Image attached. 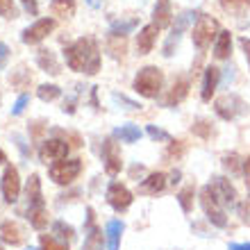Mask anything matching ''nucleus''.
Segmentation results:
<instances>
[{
    "label": "nucleus",
    "mask_w": 250,
    "mask_h": 250,
    "mask_svg": "<svg viewBox=\"0 0 250 250\" xmlns=\"http://www.w3.org/2000/svg\"><path fill=\"white\" fill-rule=\"evenodd\" d=\"M239 43H241V48H244L246 62H248V68H250V39H248V37H241V39H239Z\"/></svg>",
    "instance_id": "nucleus-37"
},
{
    "label": "nucleus",
    "mask_w": 250,
    "mask_h": 250,
    "mask_svg": "<svg viewBox=\"0 0 250 250\" xmlns=\"http://www.w3.org/2000/svg\"><path fill=\"white\" fill-rule=\"evenodd\" d=\"M0 239H2V244H9V246H21L23 244V228L19 223H14V221H5V223L0 225Z\"/></svg>",
    "instance_id": "nucleus-12"
},
{
    "label": "nucleus",
    "mask_w": 250,
    "mask_h": 250,
    "mask_svg": "<svg viewBox=\"0 0 250 250\" xmlns=\"http://www.w3.org/2000/svg\"><path fill=\"white\" fill-rule=\"evenodd\" d=\"M60 86H55V84H41L39 86V98L41 100H46V103H50V100H57L60 98Z\"/></svg>",
    "instance_id": "nucleus-30"
},
{
    "label": "nucleus",
    "mask_w": 250,
    "mask_h": 250,
    "mask_svg": "<svg viewBox=\"0 0 250 250\" xmlns=\"http://www.w3.org/2000/svg\"><path fill=\"white\" fill-rule=\"evenodd\" d=\"M162 84H164V73L157 66H146L134 78V91L144 98H157L162 91Z\"/></svg>",
    "instance_id": "nucleus-2"
},
{
    "label": "nucleus",
    "mask_w": 250,
    "mask_h": 250,
    "mask_svg": "<svg viewBox=\"0 0 250 250\" xmlns=\"http://www.w3.org/2000/svg\"><path fill=\"white\" fill-rule=\"evenodd\" d=\"M23 5H25V9L30 14H37V0H21Z\"/></svg>",
    "instance_id": "nucleus-41"
},
{
    "label": "nucleus",
    "mask_w": 250,
    "mask_h": 250,
    "mask_svg": "<svg viewBox=\"0 0 250 250\" xmlns=\"http://www.w3.org/2000/svg\"><path fill=\"white\" fill-rule=\"evenodd\" d=\"M27 205H37V203H43V198H41V180L39 175L34 173V175H30V180H27Z\"/></svg>",
    "instance_id": "nucleus-22"
},
{
    "label": "nucleus",
    "mask_w": 250,
    "mask_h": 250,
    "mask_svg": "<svg viewBox=\"0 0 250 250\" xmlns=\"http://www.w3.org/2000/svg\"><path fill=\"white\" fill-rule=\"evenodd\" d=\"M103 162H105V171L109 175H119L121 173V152H119V146L114 144V141H105L103 146Z\"/></svg>",
    "instance_id": "nucleus-10"
},
{
    "label": "nucleus",
    "mask_w": 250,
    "mask_h": 250,
    "mask_svg": "<svg viewBox=\"0 0 250 250\" xmlns=\"http://www.w3.org/2000/svg\"><path fill=\"white\" fill-rule=\"evenodd\" d=\"M2 196H5L7 203H16L19 200V193H21V178H19V171L14 166H7L5 173H2Z\"/></svg>",
    "instance_id": "nucleus-7"
},
{
    "label": "nucleus",
    "mask_w": 250,
    "mask_h": 250,
    "mask_svg": "<svg viewBox=\"0 0 250 250\" xmlns=\"http://www.w3.org/2000/svg\"><path fill=\"white\" fill-rule=\"evenodd\" d=\"M7 60H9V48L5 43H0V68L7 64Z\"/></svg>",
    "instance_id": "nucleus-39"
},
{
    "label": "nucleus",
    "mask_w": 250,
    "mask_h": 250,
    "mask_svg": "<svg viewBox=\"0 0 250 250\" xmlns=\"http://www.w3.org/2000/svg\"><path fill=\"white\" fill-rule=\"evenodd\" d=\"M148 134H150L152 139H155V141H168V134H166L164 130H157V127H155V125H148Z\"/></svg>",
    "instance_id": "nucleus-35"
},
{
    "label": "nucleus",
    "mask_w": 250,
    "mask_h": 250,
    "mask_svg": "<svg viewBox=\"0 0 250 250\" xmlns=\"http://www.w3.org/2000/svg\"><path fill=\"white\" fill-rule=\"evenodd\" d=\"M55 234H57V237H62V239H73V228L71 225H64L60 221V223H55Z\"/></svg>",
    "instance_id": "nucleus-33"
},
{
    "label": "nucleus",
    "mask_w": 250,
    "mask_h": 250,
    "mask_svg": "<svg viewBox=\"0 0 250 250\" xmlns=\"http://www.w3.org/2000/svg\"><path fill=\"white\" fill-rule=\"evenodd\" d=\"M5 159H7V157H5V152L0 150V164H2V162H5Z\"/></svg>",
    "instance_id": "nucleus-43"
},
{
    "label": "nucleus",
    "mask_w": 250,
    "mask_h": 250,
    "mask_svg": "<svg viewBox=\"0 0 250 250\" xmlns=\"http://www.w3.org/2000/svg\"><path fill=\"white\" fill-rule=\"evenodd\" d=\"M221 5L230 14H244L250 7V0H221Z\"/></svg>",
    "instance_id": "nucleus-28"
},
{
    "label": "nucleus",
    "mask_w": 250,
    "mask_h": 250,
    "mask_svg": "<svg viewBox=\"0 0 250 250\" xmlns=\"http://www.w3.org/2000/svg\"><path fill=\"white\" fill-rule=\"evenodd\" d=\"M193 132H196V134H200V137H209V127H207V123H205V121H200V123H196V127H193Z\"/></svg>",
    "instance_id": "nucleus-38"
},
{
    "label": "nucleus",
    "mask_w": 250,
    "mask_h": 250,
    "mask_svg": "<svg viewBox=\"0 0 250 250\" xmlns=\"http://www.w3.org/2000/svg\"><path fill=\"white\" fill-rule=\"evenodd\" d=\"M27 250H34V248H27Z\"/></svg>",
    "instance_id": "nucleus-44"
},
{
    "label": "nucleus",
    "mask_w": 250,
    "mask_h": 250,
    "mask_svg": "<svg viewBox=\"0 0 250 250\" xmlns=\"http://www.w3.org/2000/svg\"><path fill=\"white\" fill-rule=\"evenodd\" d=\"M223 164H225V168L228 171H232V173H237V155H225L223 157Z\"/></svg>",
    "instance_id": "nucleus-36"
},
{
    "label": "nucleus",
    "mask_w": 250,
    "mask_h": 250,
    "mask_svg": "<svg viewBox=\"0 0 250 250\" xmlns=\"http://www.w3.org/2000/svg\"><path fill=\"white\" fill-rule=\"evenodd\" d=\"M230 53H232V34L228 30H221L216 37V43H214V55L218 60H225Z\"/></svg>",
    "instance_id": "nucleus-20"
},
{
    "label": "nucleus",
    "mask_w": 250,
    "mask_h": 250,
    "mask_svg": "<svg viewBox=\"0 0 250 250\" xmlns=\"http://www.w3.org/2000/svg\"><path fill=\"white\" fill-rule=\"evenodd\" d=\"M41 250H68V246L57 241V239L50 237V234H43V237H41Z\"/></svg>",
    "instance_id": "nucleus-31"
},
{
    "label": "nucleus",
    "mask_w": 250,
    "mask_h": 250,
    "mask_svg": "<svg viewBox=\"0 0 250 250\" xmlns=\"http://www.w3.org/2000/svg\"><path fill=\"white\" fill-rule=\"evenodd\" d=\"M218 23L216 19H211V16H198L196 25H193V30H191V39H193V43H196V48L200 50V53H205L207 48L211 46V41L218 37Z\"/></svg>",
    "instance_id": "nucleus-3"
},
{
    "label": "nucleus",
    "mask_w": 250,
    "mask_h": 250,
    "mask_svg": "<svg viewBox=\"0 0 250 250\" xmlns=\"http://www.w3.org/2000/svg\"><path fill=\"white\" fill-rule=\"evenodd\" d=\"M164 187H166V175L164 173H150V175L141 182L139 191L146 193V196H157L159 191H164Z\"/></svg>",
    "instance_id": "nucleus-16"
},
{
    "label": "nucleus",
    "mask_w": 250,
    "mask_h": 250,
    "mask_svg": "<svg viewBox=\"0 0 250 250\" xmlns=\"http://www.w3.org/2000/svg\"><path fill=\"white\" fill-rule=\"evenodd\" d=\"M107 203L112 205L116 211H123L132 205V193L121 182H112L109 189H107Z\"/></svg>",
    "instance_id": "nucleus-9"
},
{
    "label": "nucleus",
    "mask_w": 250,
    "mask_h": 250,
    "mask_svg": "<svg viewBox=\"0 0 250 250\" xmlns=\"http://www.w3.org/2000/svg\"><path fill=\"white\" fill-rule=\"evenodd\" d=\"M0 16L2 19H16L19 12L14 7V0H0Z\"/></svg>",
    "instance_id": "nucleus-32"
},
{
    "label": "nucleus",
    "mask_w": 250,
    "mask_h": 250,
    "mask_svg": "<svg viewBox=\"0 0 250 250\" xmlns=\"http://www.w3.org/2000/svg\"><path fill=\"white\" fill-rule=\"evenodd\" d=\"M39 66L43 68V71H48L50 75H57L60 73V64L55 62V55L50 53V50H39Z\"/></svg>",
    "instance_id": "nucleus-24"
},
{
    "label": "nucleus",
    "mask_w": 250,
    "mask_h": 250,
    "mask_svg": "<svg viewBox=\"0 0 250 250\" xmlns=\"http://www.w3.org/2000/svg\"><path fill=\"white\" fill-rule=\"evenodd\" d=\"M82 250H103V232H100L98 228H91V230H89Z\"/></svg>",
    "instance_id": "nucleus-27"
},
{
    "label": "nucleus",
    "mask_w": 250,
    "mask_h": 250,
    "mask_svg": "<svg viewBox=\"0 0 250 250\" xmlns=\"http://www.w3.org/2000/svg\"><path fill=\"white\" fill-rule=\"evenodd\" d=\"M107 48H109V53H112L114 57H123L125 55V37L119 32H114L112 37H109V41H107Z\"/></svg>",
    "instance_id": "nucleus-26"
},
{
    "label": "nucleus",
    "mask_w": 250,
    "mask_h": 250,
    "mask_svg": "<svg viewBox=\"0 0 250 250\" xmlns=\"http://www.w3.org/2000/svg\"><path fill=\"white\" fill-rule=\"evenodd\" d=\"M50 12H53V16H60V19H71L75 14V0H53Z\"/></svg>",
    "instance_id": "nucleus-21"
},
{
    "label": "nucleus",
    "mask_w": 250,
    "mask_h": 250,
    "mask_svg": "<svg viewBox=\"0 0 250 250\" xmlns=\"http://www.w3.org/2000/svg\"><path fill=\"white\" fill-rule=\"evenodd\" d=\"M157 34H159V27L155 25V23L141 27V32L137 34V50H139V55L150 53L152 46H155V41H157Z\"/></svg>",
    "instance_id": "nucleus-11"
},
{
    "label": "nucleus",
    "mask_w": 250,
    "mask_h": 250,
    "mask_svg": "<svg viewBox=\"0 0 250 250\" xmlns=\"http://www.w3.org/2000/svg\"><path fill=\"white\" fill-rule=\"evenodd\" d=\"M82 171V159H60L50 166V178L57 185H71Z\"/></svg>",
    "instance_id": "nucleus-5"
},
{
    "label": "nucleus",
    "mask_w": 250,
    "mask_h": 250,
    "mask_svg": "<svg viewBox=\"0 0 250 250\" xmlns=\"http://www.w3.org/2000/svg\"><path fill=\"white\" fill-rule=\"evenodd\" d=\"M66 155H68V146H66V141H62V139H48L39 150V157L43 164L66 159Z\"/></svg>",
    "instance_id": "nucleus-8"
},
{
    "label": "nucleus",
    "mask_w": 250,
    "mask_h": 250,
    "mask_svg": "<svg viewBox=\"0 0 250 250\" xmlns=\"http://www.w3.org/2000/svg\"><path fill=\"white\" fill-rule=\"evenodd\" d=\"M155 25L162 30V27H168L171 25V19H173V14H171V5H168V0H159L157 5H155Z\"/></svg>",
    "instance_id": "nucleus-19"
},
{
    "label": "nucleus",
    "mask_w": 250,
    "mask_h": 250,
    "mask_svg": "<svg viewBox=\"0 0 250 250\" xmlns=\"http://www.w3.org/2000/svg\"><path fill=\"white\" fill-rule=\"evenodd\" d=\"M27 218H30V225L34 230H43L48 225V211H46V205L43 203H37V205H27Z\"/></svg>",
    "instance_id": "nucleus-17"
},
{
    "label": "nucleus",
    "mask_w": 250,
    "mask_h": 250,
    "mask_svg": "<svg viewBox=\"0 0 250 250\" xmlns=\"http://www.w3.org/2000/svg\"><path fill=\"white\" fill-rule=\"evenodd\" d=\"M0 250H2V248H0Z\"/></svg>",
    "instance_id": "nucleus-45"
},
{
    "label": "nucleus",
    "mask_w": 250,
    "mask_h": 250,
    "mask_svg": "<svg viewBox=\"0 0 250 250\" xmlns=\"http://www.w3.org/2000/svg\"><path fill=\"white\" fill-rule=\"evenodd\" d=\"M125 230V225L123 221H109L105 228V234H107V248L109 250H119V241H121V234H123Z\"/></svg>",
    "instance_id": "nucleus-18"
},
{
    "label": "nucleus",
    "mask_w": 250,
    "mask_h": 250,
    "mask_svg": "<svg viewBox=\"0 0 250 250\" xmlns=\"http://www.w3.org/2000/svg\"><path fill=\"white\" fill-rule=\"evenodd\" d=\"M214 191H216V196L218 200L223 205H237V191H234V187L230 185V180H225V178H214Z\"/></svg>",
    "instance_id": "nucleus-14"
},
{
    "label": "nucleus",
    "mask_w": 250,
    "mask_h": 250,
    "mask_svg": "<svg viewBox=\"0 0 250 250\" xmlns=\"http://www.w3.org/2000/svg\"><path fill=\"white\" fill-rule=\"evenodd\" d=\"M218 80H221V71H218L216 66H207L205 68V80H203V91H200V98L205 103H209L214 91H216L218 86Z\"/></svg>",
    "instance_id": "nucleus-13"
},
{
    "label": "nucleus",
    "mask_w": 250,
    "mask_h": 250,
    "mask_svg": "<svg viewBox=\"0 0 250 250\" xmlns=\"http://www.w3.org/2000/svg\"><path fill=\"white\" fill-rule=\"evenodd\" d=\"M200 205H203L205 216L209 218L211 225H216V228H225V225H228V218H225V211H223V203L218 200L216 191H214L211 185L203 187V191H200Z\"/></svg>",
    "instance_id": "nucleus-4"
},
{
    "label": "nucleus",
    "mask_w": 250,
    "mask_h": 250,
    "mask_svg": "<svg viewBox=\"0 0 250 250\" xmlns=\"http://www.w3.org/2000/svg\"><path fill=\"white\" fill-rule=\"evenodd\" d=\"M116 137L123 141V144H134V141H139L141 139V130H139L137 125H121V127H116V132H114Z\"/></svg>",
    "instance_id": "nucleus-23"
},
{
    "label": "nucleus",
    "mask_w": 250,
    "mask_h": 250,
    "mask_svg": "<svg viewBox=\"0 0 250 250\" xmlns=\"http://www.w3.org/2000/svg\"><path fill=\"white\" fill-rule=\"evenodd\" d=\"M64 57H66V64H68V68H73V71H78V73L93 75V73H98V68H100L98 46H96V41L89 39V37H84V39H78L75 43L66 46Z\"/></svg>",
    "instance_id": "nucleus-1"
},
{
    "label": "nucleus",
    "mask_w": 250,
    "mask_h": 250,
    "mask_svg": "<svg viewBox=\"0 0 250 250\" xmlns=\"http://www.w3.org/2000/svg\"><path fill=\"white\" fill-rule=\"evenodd\" d=\"M187 91H189V82H187L185 78H180L175 84H173V89H171V93H168V105H173V103H180V100L187 96Z\"/></svg>",
    "instance_id": "nucleus-25"
},
{
    "label": "nucleus",
    "mask_w": 250,
    "mask_h": 250,
    "mask_svg": "<svg viewBox=\"0 0 250 250\" xmlns=\"http://www.w3.org/2000/svg\"><path fill=\"white\" fill-rule=\"evenodd\" d=\"M239 107H241V100L234 98V96H223V98L216 100V114L225 121L234 119L239 112Z\"/></svg>",
    "instance_id": "nucleus-15"
},
{
    "label": "nucleus",
    "mask_w": 250,
    "mask_h": 250,
    "mask_svg": "<svg viewBox=\"0 0 250 250\" xmlns=\"http://www.w3.org/2000/svg\"><path fill=\"white\" fill-rule=\"evenodd\" d=\"M193 193H196V191H193V187H185V189H182V191L178 193L180 207H182V209H185L187 214H189L191 207H193Z\"/></svg>",
    "instance_id": "nucleus-29"
},
{
    "label": "nucleus",
    "mask_w": 250,
    "mask_h": 250,
    "mask_svg": "<svg viewBox=\"0 0 250 250\" xmlns=\"http://www.w3.org/2000/svg\"><path fill=\"white\" fill-rule=\"evenodd\" d=\"M27 103H30V96H27V93L19 96V100H16V105H14V109H12L14 116H19V114H23V109L27 107Z\"/></svg>",
    "instance_id": "nucleus-34"
},
{
    "label": "nucleus",
    "mask_w": 250,
    "mask_h": 250,
    "mask_svg": "<svg viewBox=\"0 0 250 250\" xmlns=\"http://www.w3.org/2000/svg\"><path fill=\"white\" fill-rule=\"evenodd\" d=\"M244 173H246V185H248V191H250V157L244 159Z\"/></svg>",
    "instance_id": "nucleus-40"
},
{
    "label": "nucleus",
    "mask_w": 250,
    "mask_h": 250,
    "mask_svg": "<svg viewBox=\"0 0 250 250\" xmlns=\"http://www.w3.org/2000/svg\"><path fill=\"white\" fill-rule=\"evenodd\" d=\"M230 250H250V244H232Z\"/></svg>",
    "instance_id": "nucleus-42"
},
{
    "label": "nucleus",
    "mask_w": 250,
    "mask_h": 250,
    "mask_svg": "<svg viewBox=\"0 0 250 250\" xmlns=\"http://www.w3.org/2000/svg\"><path fill=\"white\" fill-rule=\"evenodd\" d=\"M55 30V21L53 19H41V21H37L34 25H30L27 30H23V43H39V41H43L48 37V34Z\"/></svg>",
    "instance_id": "nucleus-6"
}]
</instances>
